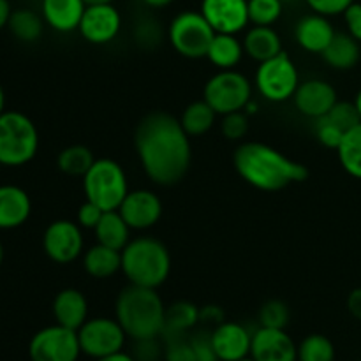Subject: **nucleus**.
Instances as JSON below:
<instances>
[{"label": "nucleus", "mask_w": 361, "mask_h": 361, "mask_svg": "<svg viewBox=\"0 0 361 361\" xmlns=\"http://www.w3.org/2000/svg\"><path fill=\"white\" fill-rule=\"evenodd\" d=\"M130 231H133V229H130L129 224L123 221L120 212L111 210L102 214L101 221L95 226L94 235L97 243L122 252L123 247L130 242Z\"/></svg>", "instance_id": "27"}, {"label": "nucleus", "mask_w": 361, "mask_h": 361, "mask_svg": "<svg viewBox=\"0 0 361 361\" xmlns=\"http://www.w3.org/2000/svg\"><path fill=\"white\" fill-rule=\"evenodd\" d=\"M122 274L129 284L159 289L171 274V254L154 236H137L122 250Z\"/></svg>", "instance_id": "4"}, {"label": "nucleus", "mask_w": 361, "mask_h": 361, "mask_svg": "<svg viewBox=\"0 0 361 361\" xmlns=\"http://www.w3.org/2000/svg\"><path fill=\"white\" fill-rule=\"evenodd\" d=\"M238 361H256V360H254L252 356L249 355V356H245V358H242V360H238Z\"/></svg>", "instance_id": "53"}, {"label": "nucleus", "mask_w": 361, "mask_h": 361, "mask_svg": "<svg viewBox=\"0 0 361 361\" xmlns=\"http://www.w3.org/2000/svg\"><path fill=\"white\" fill-rule=\"evenodd\" d=\"M242 42L243 49H245V55L249 56V59L256 60L257 63L274 59L279 53H282L281 35H279L271 27L252 25V27L245 32Z\"/></svg>", "instance_id": "23"}, {"label": "nucleus", "mask_w": 361, "mask_h": 361, "mask_svg": "<svg viewBox=\"0 0 361 361\" xmlns=\"http://www.w3.org/2000/svg\"><path fill=\"white\" fill-rule=\"evenodd\" d=\"M221 133L226 140L240 141L249 133V116L245 111H233L222 115Z\"/></svg>", "instance_id": "37"}, {"label": "nucleus", "mask_w": 361, "mask_h": 361, "mask_svg": "<svg viewBox=\"0 0 361 361\" xmlns=\"http://www.w3.org/2000/svg\"><path fill=\"white\" fill-rule=\"evenodd\" d=\"M51 312L56 324L78 331L88 319L87 296L76 288L62 289L53 298Z\"/></svg>", "instance_id": "20"}, {"label": "nucleus", "mask_w": 361, "mask_h": 361, "mask_svg": "<svg viewBox=\"0 0 361 361\" xmlns=\"http://www.w3.org/2000/svg\"><path fill=\"white\" fill-rule=\"evenodd\" d=\"M224 310L219 305H204L200 309V323L210 324V326L215 328L221 323H224Z\"/></svg>", "instance_id": "44"}, {"label": "nucleus", "mask_w": 361, "mask_h": 361, "mask_svg": "<svg viewBox=\"0 0 361 361\" xmlns=\"http://www.w3.org/2000/svg\"><path fill=\"white\" fill-rule=\"evenodd\" d=\"M300 73L296 63L286 51L257 66L254 74V87L257 94L268 102H286L295 97L298 90Z\"/></svg>", "instance_id": "7"}, {"label": "nucleus", "mask_w": 361, "mask_h": 361, "mask_svg": "<svg viewBox=\"0 0 361 361\" xmlns=\"http://www.w3.org/2000/svg\"><path fill=\"white\" fill-rule=\"evenodd\" d=\"M32 200L18 185H0V231H9L23 226L30 219Z\"/></svg>", "instance_id": "21"}, {"label": "nucleus", "mask_w": 361, "mask_h": 361, "mask_svg": "<svg viewBox=\"0 0 361 361\" xmlns=\"http://www.w3.org/2000/svg\"><path fill=\"white\" fill-rule=\"evenodd\" d=\"M134 148L145 175L162 187L178 183L192 162L190 136L178 118L164 111H152L140 120Z\"/></svg>", "instance_id": "1"}, {"label": "nucleus", "mask_w": 361, "mask_h": 361, "mask_svg": "<svg viewBox=\"0 0 361 361\" xmlns=\"http://www.w3.org/2000/svg\"><path fill=\"white\" fill-rule=\"evenodd\" d=\"M307 6L312 9V13L323 14V16H337L344 14L345 9L351 6L355 0H305Z\"/></svg>", "instance_id": "40"}, {"label": "nucleus", "mask_w": 361, "mask_h": 361, "mask_svg": "<svg viewBox=\"0 0 361 361\" xmlns=\"http://www.w3.org/2000/svg\"><path fill=\"white\" fill-rule=\"evenodd\" d=\"M245 56L243 42L233 34H215L207 51V59L219 71L235 69Z\"/></svg>", "instance_id": "28"}, {"label": "nucleus", "mask_w": 361, "mask_h": 361, "mask_svg": "<svg viewBox=\"0 0 361 361\" xmlns=\"http://www.w3.org/2000/svg\"><path fill=\"white\" fill-rule=\"evenodd\" d=\"M190 344H192L194 353H196L197 360L200 361H217L214 348H212L210 334H197L190 338Z\"/></svg>", "instance_id": "43"}, {"label": "nucleus", "mask_w": 361, "mask_h": 361, "mask_svg": "<svg viewBox=\"0 0 361 361\" xmlns=\"http://www.w3.org/2000/svg\"><path fill=\"white\" fill-rule=\"evenodd\" d=\"M250 356L256 361H298V345L286 330L259 326L252 334Z\"/></svg>", "instance_id": "16"}, {"label": "nucleus", "mask_w": 361, "mask_h": 361, "mask_svg": "<svg viewBox=\"0 0 361 361\" xmlns=\"http://www.w3.org/2000/svg\"><path fill=\"white\" fill-rule=\"evenodd\" d=\"M118 212L133 231H147L161 221L162 201L150 189L129 190Z\"/></svg>", "instance_id": "14"}, {"label": "nucleus", "mask_w": 361, "mask_h": 361, "mask_svg": "<svg viewBox=\"0 0 361 361\" xmlns=\"http://www.w3.org/2000/svg\"><path fill=\"white\" fill-rule=\"evenodd\" d=\"M355 106H356V109H358L360 118H361V90L358 92V94H356V97H355Z\"/></svg>", "instance_id": "51"}, {"label": "nucleus", "mask_w": 361, "mask_h": 361, "mask_svg": "<svg viewBox=\"0 0 361 361\" xmlns=\"http://www.w3.org/2000/svg\"><path fill=\"white\" fill-rule=\"evenodd\" d=\"M44 20L32 9H16L11 13L7 28L21 42H35L44 30Z\"/></svg>", "instance_id": "30"}, {"label": "nucleus", "mask_w": 361, "mask_h": 361, "mask_svg": "<svg viewBox=\"0 0 361 361\" xmlns=\"http://www.w3.org/2000/svg\"><path fill=\"white\" fill-rule=\"evenodd\" d=\"M201 14L207 18L215 34L238 35L250 23L247 0H203Z\"/></svg>", "instance_id": "15"}, {"label": "nucleus", "mask_w": 361, "mask_h": 361, "mask_svg": "<svg viewBox=\"0 0 361 361\" xmlns=\"http://www.w3.org/2000/svg\"><path fill=\"white\" fill-rule=\"evenodd\" d=\"M345 133L338 129L334 122L326 118V116H321L316 120V137L323 147L331 148V150H337L338 145L344 140Z\"/></svg>", "instance_id": "38"}, {"label": "nucleus", "mask_w": 361, "mask_h": 361, "mask_svg": "<svg viewBox=\"0 0 361 361\" xmlns=\"http://www.w3.org/2000/svg\"><path fill=\"white\" fill-rule=\"evenodd\" d=\"M166 305L157 289L129 284L118 293L115 302V319L133 341H150L162 335Z\"/></svg>", "instance_id": "3"}, {"label": "nucleus", "mask_w": 361, "mask_h": 361, "mask_svg": "<svg viewBox=\"0 0 361 361\" xmlns=\"http://www.w3.org/2000/svg\"><path fill=\"white\" fill-rule=\"evenodd\" d=\"M337 30L334 28L331 21L317 13L305 14L303 18H300L295 27V39L300 48L305 49L307 53H314V55H321L328 48Z\"/></svg>", "instance_id": "19"}, {"label": "nucleus", "mask_w": 361, "mask_h": 361, "mask_svg": "<svg viewBox=\"0 0 361 361\" xmlns=\"http://www.w3.org/2000/svg\"><path fill=\"white\" fill-rule=\"evenodd\" d=\"M215 30L201 11H182L171 20L168 28L169 44L185 59H207Z\"/></svg>", "instance_id": "8"}, {"label": "nucleus", "mask_w": 361, "mask_h": 361, "mask_svg": "<svg viewBox=\"0 0 361 361\" xmlns=\"http://www.w3.org/2000/svg\"><path fill=\"white\" fill-rule=\"evenodd\" d=\"M11 13H13V9H11L9 0H0V30L6 28L7 23H9Z\"/></svg>", "instance_id": "46"}, {"label": "nucleus", "mask_w": 361, "mask_h": 361, "mask_svg": "<svg viewBox=\"0 0 361 361\" xmlns=\"http://www.w3.org/2000/svg\"><path fill=\"white\" fill-rule=\"evenodd\" d=\"M210 341L217 361H238L250 355L252 334L243 324L224 321L210 331Z\"/></svg>", "instance_id": "18"}, {"label": "nucleus", "mask_w": 361, "mask_h": 361, "mask_svg": "<svg viewBox=\"0 0 361 361\" xmlns=\"http://www.w3.org/2000/svg\"><path fill=\"white\" fill-rule=\"evenodd\" d=\"M85 197L101 210H118L129 194L127 173L116 161L108 157L95 159L92 168L83 176Z\"/></svg>", "instance_id": "6"}, {"label": "nucleus", "mask_w": 361, "mask_h": 361, "mask_svg": "<svg viewBox=\"0 0 361 361\" xmlns=\"http://www.w3.org/2000/svg\"><path fill=\"white\" fill-rule=\"evenodd\" d=\"M80 348L85 356L92 360L104 358L113 353L123 351V345L129 337L120 323L111 317H92L85 321L78 330Z\"/></svg>", "instance_id": "11"}, {"label": "nucleus", "mask_w": 361, "mask_h": 361, "mask_svg": "<svg viewBox=\"0 0 361 361\" xmlns=\"http://www.w3.org/2000/svg\"><path fill=\"white\" fill-rule=\"evenodd\" d=\"M203 99L219 116L243 111L252 101V83L236 69L219 71L204 83Z\"/></svg>", "instance_id": "9"}, {"label": "nucleus", "mask_w": 361, "mask_h": 361, "mask_svg": "<svg viewBox=\"0 0 361 361\" xmlns=\"http://www.w3.org/2000/svg\"><path fill=\"white\" fill-rule=\"evenodd\" d=\"M87 4L83 0H42L41 16L44 23L60 34H69L80 28Z\"/></svg>", "instance_id": "22"}, {"label": "nucleus", "mask_w": 361, "mask_h": 361, "mask_svg": "<svg viewBox=\"0 0 361 361\" xmlns=\"http://www.w3.org/2000/svg\"><path fill=\"white\" fill-rule=\"evenodd\" d=\"M39 130L32 118L21 111L0 115V166L20 168L37 155Z\"/></svg>", "instance_id": "5"}, {"label": "nucleus", "mask_w": 361, "mask_h": 361, "mask_svg": "<svg viewBox=\"0 0 361 361\" xmlns=\"http://www.w3.org/2000/svg\"><path fill=\"white\" fill-rule=\"evenodd\" d=\"M6 111H7L6 109V92H4V87L0 85V115Z\"/></svg>", "instance_id": "49"}, {"label": "nucleus", "mask_w": 361, "mask_h": 361, "mask_svg": "<svg viewBox=\"0 0 361 361\" xmlns=\"http://www.w3.org/2000/svg\"><path fill=\"white\" fill-rule=\"evenodd\" d=\"M282 2H284V4H288V2H296V0H282Z\"/></svg>", "instance_id": "54"}, {"label": "nucleus", "mask_w": 361, "mask_h": 361, "mask_svg": "<svg viewBox=\"0 0 361 361\" xmlns=\"http://www.w3.org/2000/svg\"><path fill=\"white\" fill-rule=\"evenodd\" d=\"M122 28V16L113 4L87 6L78 32L90 44H108L115 41Z\"/></svg>", "instance_id": "13"}, {"label": "nucleus", "mask_w": 361, "mask_h": 361, "mask_svg": "<svg viewBox=\"0 0 361 361\" xmlns=\"http://www.w3.org/2000/svg\"><path fill=\"white\" fill-rule=\"evenodd\" d=\"M143 2L147 4V6L154 7V9H161V7L169 6V4H171L173 0H143Z\"/></svg>", "instance_id": "48"}, {"label": "nucleus", "mask_w": 361, "mask_h": 361, "mask_svg": "<svg viewBox=\"0 0 361 361\" xmlns=\"http://www.w3.org/2000/svg\"><path fill=\"white\" fill-rule=\"evenodd\" d=\"M81 263H83V270L87 271V275L97 279V281H104V279L122 271V252L95 243L90 249L85 250L81 256Z\"/></svg>", "instance_id": "24"}, {"label": "nucleus", "mask_w": 361, "mask_h": 361, "mask_svg": "<svg viewBox=\"0 0 361 361\" xmlns=\"http://www.w3.org/2000/svg\"><path fill=\"white\" fill-rule=\"evenodd\" d=\"M338 162L348 175L361 180V123L345 133L337 148Z\"/></svg>", "instance_id": "31"}, {"label": "nucleus", "mask_w": 361, "mask_h": 361, "mask_svg": "<svg viewBox=\"0 0 361 361\" xmlns=\"http://www.w3.org/2000/svg\"><path fill=\"white\" fill-rule=\"evenodd\" d=\"M217 116L219 115L214 111V108L204 99H201V101H194L187 104L178 120L182 123L183 130L190 137H200L215 126Z\"/></svg>", "instance_id": "29"}, {"label": "nucleus", "mask_w": 361, "mask_h": 361, "mask_svg": "<svg viewBox=\"0 0 361 361\" xmlns=\"http://www.w3.org/2000/svg\"><path fill=\"white\" fill-rule=\"evenodd\" d=\"M102 214H104V210H101V208L95 203H92V201L85 200V203H81L76 212V222L83 229H95L97 222L101 221Z\"/></svg>", "instance_id": "41"}, {"label": "nucleus", "mask_w": 361, "mask_h": 361, "mask_svg": "<svg viewBox=\"0 0 361 361\" xmlns=\"http://www.w3.org/2000/svg\"><path fill=\"white\" fill-rule=\"evenodd\" d=\"M42 250L49 261L56 264L74 263L83 256V228L69 219L53 221L42 235Z\"/></svg>", "instance_id": "12"}, {"label": "nucleus", "mask_w": 361, "mask_h": 361, "mask_svg": "<svg viewBox=\"0 0 361 361\" xmlns=\"http://www.w3.org/2000/svg\"><path fill=\"white\" fill-rule=\"evenodd\" d=\"M95 162L94 154L88 147L83 145H71L66 147L56 157V166L62 173L69 176H81L83 178L85 173L92 168Z\"/></svg>", "instance_id": "32"}, {"label": "nucleus", "mask_w": 361, "mask_h": 361, "mask_svg": "<svg viewBox=\"0 0 361 361\" xmlns=\"http://www.w3.org/2000/svg\"><path fill=\"white\" fill-rule=\"evenodd\" d=\"M81 355L78 331L56 323L39 330L28 342L30 361H78Z\"/></svg>", "instance_id": "10"}, {"label": "nucleus", "mask_w": 361, "mask_h": 361, "mask_svg": "<svg viewBox=\"0 0 361 361\" xmlns=\"http://www.w3.org/2000/svg\"><path fill=\"white\" fill-rule=\"evenodd\" d=\"M324 116H326L330 122H334L338 129L344 130V133H349L353 127L361 123L360 113L358 109H356L355 102L348 101H338Z\"/></svg>", "instance_id": "36"}, {"label": "nucleus", "mask_w": 361, "mask_h": 361, "mask_svg": "<svg viewBox=\"0 0 361 361\" xmlns=\"http://www.w3.org/2000/svg\"><path fill=\"white\" fill-rule=\"evenodd\" d=\"M94 361H137V360L134 358V356L127 355L126 351H118V353H113V355L104 356V358H99Z\"/></svg>", "instance_id": "47"}, {"label": "nucleus", "mask_w": 361, "mask_h": 361, "mask_svg": "<svg viewBox=\"0 0 361 361\" xmlns=\"http://www.w3.org/2000/svg\"><path fill=\"white\" fill-rule=\"evenodd\" d=\"M342 16H344L348 34L353 35L361 44V4L353 2Z\"/></svg>", "instance_id": "42"}, {"label": "nucleus", "mask_w": 361, "mask_h": 361, "mask_svg": "<svg viewBox=\"0 0 361 361\" xmlns=\"http://www.w3.org/2000/svg\"><path fill=\"white\" fill-rule=\"evenodd\" d=\"M164 361H200L194 353L190 338H169L164 351Z\"/></svg>", "instance_id": "39"}, {"label": "nucleus", "mask_w": 361, "mask_h": 361, "mask_svg": "<svg viewBox=\"0 0 361 361\" xmlns=\"http://www.w3.org/2000/svg\"><path fill=\"white\" fill-rule=\"evenodd\" d=\"M4 256H6V250H4L2 242H0V267H2V263H4Z\"/></svg>", "instance_id": "52"}, {"label": "nucleus", "mask_w": 361, "mask_h": 361, "mask_svg": "<svg viewBox=\"0 0 361 361\" xmlns=\"http://www.w3.org/2000/svg\"><path fill=\"white\" fill-rule=\"evenodd\" d=\"M249 20L252 25L271 27L282 16L284 2L282 0H247Z\"/></svg>", "instance_id": "34"}, {"label": "nucleus", "mask_w": 361, "mask_h": 361, "mask_svg": "<svg viewBox=\"0 0 361 361\" xmlns=\"http://www.w3.org/2000/svg\"><path fill=\"white\" fill-rule=\"evenodd\" d=\"M197 323H200V307L194 305L192 302H187V300H178V302L166 307L162 335L168 341L169 338L183 337L190 330H194Z\"/></svg>", "instance_id": "26"}, {"label": "nucleus", "mask_w": 361, "mask_h": 361, "mask_svg": "<svg viewBox=\"0 0 361 361\" xmlns=\"http://www.w3.org/2000/svg\"><path fill=\"white\" fill-rule=\"evenodd\" d=\"M298 361H335V345L326 335H307L298 344Z\"/></svg>", "instance_id": "33"}, {"label": "nucleus", "mask_w": 361, "mask_h": 361, "mask_svg": "<svg viewBox=\"0 0 361 361\" xmlns=\"http://www.w3.org/2000/svg\"><path fill=\"white\" fill-rule=\"evenodd\" d=\"M326 66L335 71H351L361 59V46L348 32H337L328 48L321 53Z\"/></svg>", "instance_id": "25"}, {"label": "nucleus", "mask_w": 361, "mask_h": 361, "mask_svg": "<svg viewBox=\"0 0 361 361\" xmlns=\"http://www.w3.org/2000/svg\"><path fill=\"white\" fill-rule=\"evenodd\" d=\"M289 307L286 305L281 300H268L267 303H263V307L259 309V326L263 328H279V330H286V326L289 324Z\"/></svg>", "instance_id": "35"}, {"label": "nucleus", "mask_w": 361, "mask_h": 361, "mask_svg": "<svg viewBox=\"0 0 361 361\" xmlns=\"http://www.w3.org/2000/svg\"><path fill=\"white\" fill-rule=\"evenodd\" d=\"M348 310L355 319L361 321V288L353 289L348 296Z\"/></svg>", "instance_id": "45"}, {"label": "nucleus", "mask_w": 361, "mask_h": 361, "mask_svg": "<svg viewBox=\"0 0 361 361\" xmlns=\"http://www.w3.org/2000/svg\"><path fill=\"white\" fill-rule=\"evenodd\" d=\"M293 101H295V108L298 109V113H302L307 118L317 120L337 104L338 95L334 85L312 78V80H305L300 83Z\"/></svg>", "instance_id": "17"}, {"label": "nucleus", "mask_w": 361, "mask_h": 361, "mask_svg": "<svg viewBox=\"0 0 361 361\" xmlns=\"http://www.w3.org/2000/svg\"><path fill=\"white\" fill-rule=\"evenodd\" d=\"M233 166L243 182L264 192H277L309 176L307 166L259 141L240 143L233 154Z\"/></svg>", "instance_id": "2"}, {"label": "nucleus", "mask_w": 361, "mask_h": 361, "mask_svg": "<svg viewBox=\"0 0 361 361\" xmlns=\"http://www.w3.org/2000/svg\"><path fill=\"white\" fill-rule=\"evenodd\" d=\"M87 6H97V4H113V0H83Z\"/></svg>", "instance_id": "50"}]
</instances>
